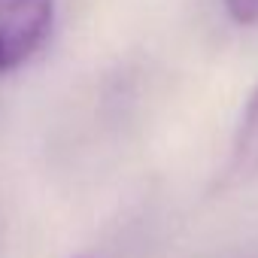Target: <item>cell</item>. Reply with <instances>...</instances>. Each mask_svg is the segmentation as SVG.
I'll return each instance as SVG.
<instances>
[{
  "label": "cell",
  "instance_id": "cell-1",
  "mask_svg": "<svg viewBox=\"0 0 258 258\" xmlns=\"http://www.w3.org/2000/svg\"><path fill=\"white\" fill-rule=\"evenodd\" d=\"M55 0H0V76L28 64L52 37Z\"/></svg>",
  "mask_w": 258,
  "mask_h": 258
},
{
  "label": "cell",
  "instance_id": "cell-4",
  "mask_svg": "<svg viewBox=\"0 0 258 258\" xmlns=\"http://www.w3.org/2000/svg\"><path fill=\"white\" fill-rule=\"evenodd\" d=\"M79 258H85V255H79Z\"/></svg>",
  "mask_w": 258,
  "mask_h": 258
},
{
  "label": "cell",
  "instance_id": "cell-2",
  "mask_svg": "<svg viewBox=\"0 0 258 258\" xmlns=\"http://www.w3.org/2000/svg\"><path fill=\"white\" fill-rule=\"evenodd\" d=\"M258 179V85L249 94L240 121H237V131L228 149V161L216 179L219 191H234L240 185H249Z\"/></svg>",
  "mask_w": 258,
  "mask_h": 258
},
{
  "label": "cell",
  "instance_id": "cell-3",
  "mask_svg": "<svg viewBox=\"0 0 258 258\" xmlns=\"http://www.w3.org/2000/svg\"><path fill=\"white\" fill-rule=\"evenodd\" d=\"M225 10L237 25H258V0H225Z\"/></svg>",
  "mask_w": 258,
  "mask_h": 258
}]
</instances>
